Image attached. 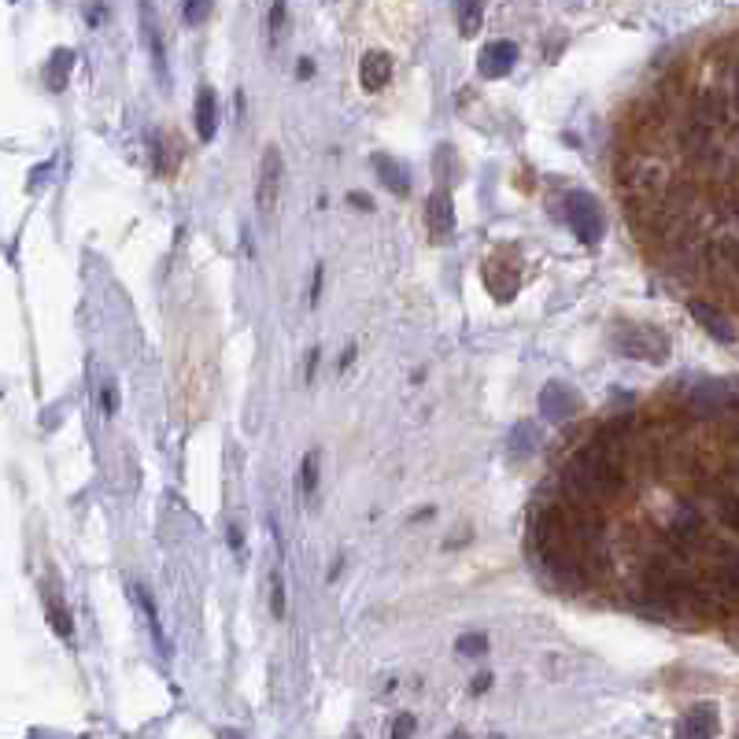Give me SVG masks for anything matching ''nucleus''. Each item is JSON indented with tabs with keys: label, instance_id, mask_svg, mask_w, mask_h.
Returning <instances> with one entry per match:
<instances>
[{
	"label": "nucleus",
	"instance_id": "34",
	"mask_svg": "<svg viewBox=\"0 0 739 739\" xmlns=\"http://www.w3.org/2000/svg\"><path fill=\"white\" fill-rule=\"evenodd\" d=\"M315 74V63L311 60H300V78H311Z\"/></svg>",
	"mask_w": 739,
	"mask_h": 739
},
{
	"label": "nucleus",
	"instance_id": "12",
	"mask_svg": "<svg viewBox=\"0 0 739 739\" xmlns=\"http://www.w3.org/2000/svg\"><path fill=\"white\" fill-rule=\"evenodd\" d=\"M392 78V56L388 52H366L363 63H359V85L366 93H381Z\"/></svg>",
	"mask_w": 739,
	"mask_h": 739
},
{
	"label": "nucleus",
	"instance_id": "17",
	"mask_svg": "<svg viewBox=\"0 0 739 739\" xmlns=\"http://www.w3.org/2000/svg\"><path fill=\"white\" fill-rule=\"evenodd\" d=\"M485 285L488 292L496 296V300H514V292H518V270L510 267H499V263H488L485 267Z\"/></svg>",
	"mask_w": 739,
	"mask_h": 739
},
{
	"label": "nucleus",
	"instance_id": "33",
	"mask_svg": "<svg viewBox=\"0 0 739 739\" xmlns=\"http://www.w3.org/2000/svg\"><path fill=\"white\" fill-rule=\"evenodd\" d=\"M488 688H492V673H481V677L473 680V691H477V695H485Z\"/></svg>",
	"mask_w": 739,
	"mask_h": 739
},
{
	"label": "nucleus",
	"instance_id": "6",
	"mask_svg": "<svg viewBox=\"0 0 739 739\" xmlns=\"http://www.w3.org/2000/svg\"><path fill=\"white\" fill-rule=\"evenodd\" d=\"M514 63H518V45L514 41H492L477 56V71H481V78H507L514 71Z\"/></svg>",
	"mask_w": 739,
	"mask_h": 739
},
{
	"label": "nucleus",
	"instance_id": "29",
	"mask_svg": "<svg viewBox=\"0 0 739 739\" xmlns=\"http://www.w3.org/2000/svg\"><path fill=\"white\" fill-rule=\"evenodd\" d=\"M348 204L352 207H363V211H374V200L366 193H348Z\"/></svg>",
	"mask_w": 739,
	"mask_h": 739
},
{
	"label": "nucleus",
	"instance_id": "25",
	"mask_svg": "<svg viewBox=\"0 0 739 739\" xmlns=\"http://www.w3.org/2000/svg\"><path fill=\"white\" fill-rule=\"evenodd\" d=\"M270 614L285 618V581H281V573L270 577Z\"/></svg>",
	"mask_w": 739,
	"mask_h": 739
},
{
	"label": "nucleus",
	"instance_id": "8",
	"mask_svg": "<svg viewBox=\"0 0 739 739\" xmlns=\"http://www.w3.org/2000/svg\"><path fill=\"white\" fill-rule=\"evenodd\" d=\"M425 219H429V233H433V241H440V244L451 241V233H455V204H451L448 189H437V193L429 196Z\"/></svg>",
	"mask_w": 739,
	"mask_h": 739
},
{
	"label": "nucleus",
	"instance_id": "21",
	"mask_svg": "<svg viewBox=\"0 0 739 739\" xmlns=\"http://www.w3.org/2000/svg\"><path fill=\"white\" fill-rule=\"evenodd\" d=\"M455 655H462V658L488 655V636L485 632H462L459 640H455Z\"/></svg>",
	"mask_w": 739,
	"mask_h": 739
},
{
	"label": "nucleus",
	"instance_id": "2",
	"mask_svg": "<svg viewBox=\"0 0 739 739\" xmlns=\"http://www.w3.org/2000/svg\"><path fill=\"white\" fill-rule=\"evenodd\" d=\"M562 222L573 230V237L584 244H595L603 241L606 233V219H603V207L595 200L592 193H581V189H573V193L562 196Z\"/></svg>",
	"mask_w": 739,
	"mask_h": 739
},
{
	"label": "nucleus",
	"instance_id": "9",
	"mask_svg": "<svg viewBox=\"0 0 739 739\" xmlns=\"http://www.w3.org/2000/svg\"><path fill=\"white\" fill-rule=\"evenodd\" d=\"M688 311L691 318L699 322V326L710 333L714 340H721V344H736V326L728 322V315H721L714 303H706V300H688Z\"/></svg>",
	"mask_w": 739,
	"mask_h": 739
},
{
	"label": "nucleus",
	"instance_id": "14",
	"mask_svg": "<svg viewBox=\"0 0 739 739\" xmlns=\"http://www.w3.org/2000/svg\"><path fill=\"white\" fill-rule=\"evenodd\" d=\"M130 595H134V603L141 606V614H145L148 632H152V640H156L159 655L170 658V640H167V632H163V621H159V610H156V603H152V595H148L141 584H130Z\"/></svg>",
	"mask_w": 739,
	"mask_h": 739
},
{
	"label": "nucleus",
	"instance_id": "3",
	"mask_svg": "<svg viewBox=\"0 0 739 739\" xmlns=\"http://www.w3.org/2000/svg\"><path fill=\"white\" fill-rule=\"evenodd\" d=\"M281 182H285V159L274 145L263 152L259 159V182H255V207L259 215L274 219L278 215V200H281Z\"/></svg>",
	"mask_w": 739,
	"mask_h": 739
},
{
	"label": "nucleus",
	"instance_id": "23",
	"mask_svg": "<svg viewBox=\"0 0 739 739\" xmlns=\"http://www.w3.org/2000/svg\"><path fill=\"white\" fill-rule=\"evenodd\" d=\"M300 488H303V496H315V488H318V451H307V459H303Z\"/></svg>",
	"mask_w": 739,
	"mask_h": 739
},
{
	"label": "nucleus",
	"instance_id": "7",
	"mask_svg": "<svg viewBox=\"0 0 739 739\" xmlns=\"http://www.w3.org/2000/svg\"><path fill=\"white\" fill-rule=\"evenodd\" d=\"M691 407L706 418H714V414H725L736 407V396H732V388L721 385V381H703V385L691 388Z\"/></svg>",
	"mask_w": 739,
	"mask_h": 739
},
{
	"label": "nucleus",
	"instance_id": "30",
	"mask_svg": "<svg viewBox=\"0 0 739 739\" xmlns=\"http://www.w3.org/2000/svg\"><path fill=\"white\" fill-rule=\"evenodd\" d=\"M318 296H322V267H315V281H311V307H318Z\"/></svg>",
	"mask_w": 739,
	"mask_h": 739
},
{
	"label": "nucleus",
	"instance_id": "20",
	"mask_svg": "<svg viewBox=\"0 0 739 739\" xmlns=\"http://www.w3.org/2000/svg\"><path fill=\"white\" fill-rule=\"evenodd\" d=\"M45 610H49V625L56 629V636H60V640H71V636H74L71 610H67L60 599H52V595H45Z\"/></svg>",
	"mask_w": 739,
	"mask_h": 739
},
{
	"label": "nucleus",
	"instance_id": "36",
	"mask_svg": "<svg viewBox=\"0 0 739 739\" xmlns=\"http://www.w3.org/2000/svg\"><path fill=\"white\" fill-rule=\"evenodd\" d=\"M315 366H318V352H311V359H307V381L315 377Z\"/></svg>",
	"mask_w": 739,
	"mask_h": 739
},
{
	"label": "nucleus",
	"instance_id": "16",
	"mask_svg": "<svg viewBox=\"0 0 739 739\" xmlns=\"http://www.w3.org/2000/svg\"><path fill=\"white\" fill-rule=\"evenodd\" d=\"M706 521L695 507H677V518H673V540L680 544H699L703 540Z\"/></svg>",
	"mask_w": 739,
	"mask_h": 739
},
{
	"label": "nucleus",
	"instance_id": "18",
	"mask_svg": "<svg viewBox=\"0 0 739 739\" xmlns=\"http://www.w3.org/2000/svg\"><path fill=\"white\" fill-rule=\"evenodd\" d=\"M455 19H459V34L473 37L485 23V0H455Z\"/></svg>",
	"mask_w": 739,
	"mask_h": 739
},
{
	"label": "nucleus",
	"instance_id": "31",
	"mask_svg": "<svg viewBox=\"0 0 739 739\" xmlns=\"http://www.w3.org/2000/svg\"><path fill=\"white\" fill-rule=\"evenodd\" d=\"M226 540H230L233 551H244V536H241V529H237V525H230V533H226Z\"/></svg>",
	"mask_w": 739,
	"mask_h": 739
},
{
	"label": "nucleus",
	"instance_id": "24",
	"mask_svg": "<svg viewBox=\"0 0 739 739\" xmlns=\"http://www.w3.org/2000/svg\"><path fill=\"white\" fill-rule=\"evenodd\" d=\"M207 15H211V0H182L185 26H204Z\"/></svg>",
	"mask_w": 739,
	"mask_h": 739
},
{
	"label": "nucleus",
	"instance_id": "11",
	"mask_svg": "<svg viewBox=\"0 0 739 739\" xmlns=\"http://www.w3.org/2000/svg\"><path fill=\"white\" fill-rule=\"evenodd\" d=\"M374 170H377V178H381V185H385L392 196H407V193H411V170L403 167L396 156H388V152H377V156H374Z\"/></svg>",
	"mask_w": 739,
	"mask_h": 739
},
{
	"label": "nucleus",
	"instance_id": "35",
	"mask_svg": "<svg viewBox=\"0 0 739 739\" xmlns=\"http://www.w3.org/2000/svg\"><path fill=\"white\" fill-rule=\"evenodd\" d=\"M100 19H104V8H100V4H97V8L89 12V26H100Z\"/></svg>",
	"mask_w": 739,
	"mask_h": 739
},
{
	"label": "nucleus",
	"instance_id": "4",
	"mask_svg": "<svg viewBox=\"0 0 739 739\" xmlns=\"http://www.w3.org/2000/svg\"><path fill=\"white\" fill-rule=\"evenodd\" d=\"M141 37H145L148 56H152V71H156L159 85L167 89V85H170V74H167V45H163V30H159V19H156V8H152V0H141Z\"/></svg>",
	"mask_w": 739,
	"mask_h": 739
},
{
	"label": "nucleus",
	"instance_id": "32",
	"mask_svg": "<svg viewBox=\"0 0 739 739\" xmlns=\"http://www.w3.org/2000/svg\"><path fill=\"white\" fill-rule=\"evenodd\" d=\"M52 167H56V163H52V159H49V163H41V167H37L34 174H30V185H41V182H45V174H49Z\"/></svg>",
	"mask_w": 739,
	"mask_h": 739
},
{
	"label": "nucleus",
	"instance_id": "15",
	"mask_svg": "<svg viewBox=\"0 0 739 739\" xmlns=\"http://www.w3.org/2000/svg\"><path fill=\"white\" fill-rule=\"evenodd\" d=\"M74 67V52L71 49H56L45 63V89L49 93H63L67 89V78H71Z\"/></svg>",
	"mask_w": 739,
	"mask_h": 739
},
{
	"label": "nucleus",
	"instance_id": "28",
	"mask_svg": "<svg viewBox=\"0 0 739 739\" xmlns=\"http://www.w3.org/2000/svg\"><path fill=\"white\" fill-rule=\"evenodd\" d=\"M414 728H418V721H414L411 714H400V717H396V725H392V736L403 739V736H411Z\"/></svg>",
	"mask_w": 739,
	"mask_h": 739
},
{
	"label": "nucleus",
	"instance_id": "19",
	"mask_svg": "<svg viewBox=\"0 0 739 739\" xmlns=\"http://www.w3.org/2000/svg\"><path fill=\"white\" fill-rule=\"evenodd\" d=\"M536 444H540V429L533 422H518L514 425V433H510V455H533Z\"/></svg>",
	"mask_w": 739,
	"mask_h": 739
},
{
	"label": "nucleus",
	"instance_id": "13",
	"mask_svg": "<svg viewBox=\"0 0 739 739\" xmlns=\"http://www.w3.org/2000/svg\"><path fill=\"white\" fill-rule=\"evenodd\" d=\"M717 728H721V721H717V706L714 703H699V706H691L688 714L680 717L677 732H680V736H717Z\"/></svg>",
	"mask_w": 739,
	"mask_h": 739
},
{
	"label": "nucleus",
	"instance_id": "10",
	"mask_svg": "<svg viewBox=\"0 0 739 739\" xmlns=\"http://www.w3.org/2000/svg\"><path fill=\"white\" fill-rule=\"evenodd\" d=\"M193 119H196V134H200V141H215V134H219V97H215V89H211V85H200V89H196Z\"/></svg>",
	"mask_w": 739,
	"mask_h": 739
},
{
	"label": "nucleus",
	"instance_id": "26",
	"mask_svg": "<svg viewBox=\"0 0 739 739\" xmlns=\"http://www.w3.org/2000/svg\"><path fill=\"white\" fill-rule=\"evenodd\" d=\"M100 403H104V414H115V411H119V388H115V385H104V388H100Z\"/></svg>",
	"mask_w": 739,
	"mask_h": 739
},
{
	"label": "nucleus",
	"instance_id": "27",
	"mask_svg": "<svg viewBox=\"0 0 739 739\" xmlns=\"http://www.w3.org/2000/svg\"><path fill=\"white\" fill-rule=\"evenodd\" d=\"M281 26H285V0H274V8H270V37H278Z\"/></svg>",
	"mask_w": 739,
	"mask_h": 739
},
{
	"label": "nucleus",
	"instance_id": "5",
	"mask_svg": "<svg viewBox=\"0 0 739 739\" xmlns=\"http://www.w3.org/2000/svg\"><path fill=\"white\" fill-rule=\"evenodd\" d=\"M577 407H581L577 392L570 385H562V381H551L540 392V414H544L547 422H570L573 414H577Z\"/></svg>",
	"mask_w": 739,
	"mask_h": 739
},
{
	"label": "nucleus",
	"instance_id": "22",
	"mask_svg": "<svg viewBox=\"0 0 739 739\" xmlns=\"http://www.w3.org/2000/svg\"><path fill=\"white\" fill-rule=\"evenodd\" d=\"M717 518L725 521V529L739 536V499L728 496V492H717Z\"/></svg>",
	"mask_w": 739,
	"mask_h": 739
},
{
	"label": "nucleus",
	"instance_id": "1",
	"mask_svg": "<svg viewBox=\"0 0 739 739\" xmlns=\"http://www.w3.org/2000/svg\"><path fill=\"white\" fill-rule=\"evenodd\" d=\"M610 340H614V348H618L625 359H636V363H666L669 359V337L658 326L618 322Z\"/></svg>",
	"mask_w": 739,
	"mask_h": 739
}]
</instances>
